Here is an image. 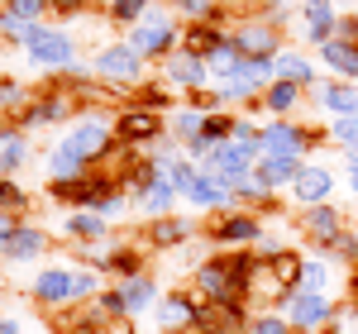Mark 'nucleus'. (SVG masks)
I'll return each mask as SVG.
<instances>
[{"instance_id": "56", "label": "nucleus", "mask_w": 358, "mask_h": 334, "mask_svg": "<svg viewBox=\"0 0 358 334\" xmlns=\"http://www.w3.org/2000/svg\"><path fill=\"white\" fill-rule=\"evenodd\" d=\"M263 5H268V10H273V5H287V0H263Z\"/></svg>"}, {"instance_id": "49", "label": "nucleus", "mask_w": 358, "mask_h": 334, "mask_svg": "<svg viewBox=\"0 0 358 334\" xmlns=\"http://www.w3.org/2000/svg\"><path fill=\"white\" fill-rule=\"evenodd\" d=\"M20 224H24L20 215H10V210H0V253L10 249V239H15V229H20Z\"/></svg>"}, {"instance_id": "11", "label": "nucleus", "mask_w": 358, "mask_h": 334, "mask_svg": "<svg viewBox=\"0 0 358 334\" xmlns=\"http://www.w3.org/2000/svg\"><path fill=\"white\" fill-rule=\"evenodd\" d=\"M163 77L172 86H182L187 96H192V91H206V86L215 82V77H210V67H206V57L187 53V48H177L172 57H163Z\"/></svg>"}, {"instance_id": "38", "label": "nucleus", "mask_w": 358, "mask_h": 334, "mask_svg": "<svg viewBox=\"0 0 358 334\" xmlns=\"http://www.w3.org/2000/svg\"><path fill=\"white\" fill-rule=\"evenodd\" d=\"M215 96H220V106H234V101H258L263 91L253 82H244V77H224V82L215 86Z\"/></svg>"}, {"instance_id": "32", "label": "nucleus", "mask_w": 358, "mask_h": 334, "mask_svg": "<svg viewBox=\"0 0 358 334\" xmlns=\"http://www.w3.org/2000/svg\"><path fill=\"white\" fill-rule=\"evenodd\" d=\"M106 273H115V282L143 273V249H138V244H115L110 258H106Z\"/></svg>"}, {"instance_id": "23", "label": "nucleus", "mask_w": 358, "mask_h": 334, "mask_svg": "<svg viewBox=\"0 0 358 334\" xmlns=\"http://www.w3.org/2000/svg\"><path fill=\"white\" fill-rule=\"evenodd\" d=\"M320 62L330 67L339 82H358V43H349V38H330L320 48Z\"/></svg>"}, {"instance_id": "47", "label": "nucleus", "mask_w": 358, "mask_h": 334, "mask_svg": "<svg viewBox=\"0 0 358 334\" xmlns=\"http://www.w3.org/2000/svg\"><path fill=\"white\" fill-rule=\"evenodd\" d=\"M330 334H358V306H339L334 310Z\"/></svg>"}, {"instance_id": "28", "label": "nucleus", "mask_w": 358, "mask_h": 334, "mask_svg": "<svg viewBox=\"0 0 358 334\" xmlns=\"http://www.w3.org/2000/svg\"><path fill=\"white\" fill-rule=\"evenodd\" d=\"M67 234H72V244H101V239H110L106 215H96V210H72L67 215Z\"/></svg>"}, {"instance_id": "22", "label": "nucleus", "mask_w": 358, "mask_h": 334, "mask_svg": "<svg viewBox=\"0 0 358 334\" xmlns=\"http://www.w3.org/2000/svg\"><path fill=\"white\" fill-rule=\"evenodd\" d=\"M177 196H182V191L167 182V172H163L158 182H148V187L134 196V205L143 210V215H148V220H163V215H172V201H177Z\"/></svg>"}, {"instance_id": "4", "label": "nucleus", "mask_w": 358, "mask_h": 334, "mask_svg": "<svg viewBox=\"0 0 358 334\" xmlns=\"http://www.w3.org/2000/svg\"><path fill=\"white\" fill-rule=\"evenodd\" d=\"M91 72L101 77V82H115V86H138L143 82V72H148V62L129 48V43H106L96 62H91Z\"/></svg>"}, {"instance_id": "43", "label": "nucleus", "mask_w": 358, "mask_h": 334, "mask_svg": "<svg viewBox=\"0 0 358 334\" xmlns=\"http://www.w3.org/2000/svg\"><path fill=\"white\" fill-rule=\"evenodd\" d=\"M38 34V24H24V20H15V15H0V38H10V43H24Z\"/></svg>"}, {"instance_id": "52", "label": "nucleus", "mask_w": 358, "mask_h": 334, "mask_svg": "<svg viewBox=\"0 0 358 334\" xmlns=\"http://www.w3.org/2000/svg\"><path fill=\"white\" fill-rule=\"evenodd\" d=\"M344 158H349V167H358V143H354V148H344Z\"/></svg>"}, {"instance_id": "34", "label": "nucleus", "mask_w": 358, "mask_h": 334, "mask_svg": "<svg viewBox=\"0 0 358 334\" xmlns=\"http://www.w3.org/2000/svg\"><path fill=\"white\" fill-rule=\"evenodd\" d=\"M153 10V0H110V15L115 24H124V29H134V24H143V15Z\"/></svg>"}, {"instance_id": "35", "label": "nucleus", "mask_w": 358, "mask_h": 334, "mask_svg": "<svg viewBox=\"0 0 358 334\" xmlns=\"http://www.w3.org/2000/svg\"><path fill=\"white\" fill-rule=\"evenodd\" d=\"M201 124H206V110H177L167 119V134L192 143V139H201Z\"/></svg>"}, {"instance_id": "16", "label": "nucleus", "mask_w": 358, "mask_h": 334, "mask_svg": "<svg viewBox=\"0 0 358 334\" xmlns=\"http://www.w3.org/2000/svg\"><path fill=\"white\" fill-rule=\"evenodd\" d=\"M72 277H77V268H43L29 286V296L38 306H67L72 301Z\"/></svg>"}, {"instance_id": "39", "label": "nucleus", "mask_w": 358, "mask_h": 334, "mask_svg": "<svg viewBox=\"0 0 358 334\" xmlns=\"http://www.w3.org/2000/svg\"><path fill=\"white\" fill-rule=\"evenodd\" d=\"M330 286V263L325 258H306L301 263V286L296 291H325Z\"/></svg>"}, {"instance_id": "27", "label": "nucleus", "mask_w": 358, "mask_h": 334, "mask_svg": "<svg viewBox=\"0 0 358 334\" xmlns=\"http://www.w3.org/2000/svg\"><path fill=\"white\" fill-rule=\"evenodd\" d=\"M224 38H229V34H224V24H187V29H182V48H187V53H196V57H210Z\"/></svg>"}, {"instance_id": "45", "label": "nucleus", "mask_w": 358, "mask_h": 334, "mask_svg": "<svg viewBox=\"0 0 358 334\" xmlns=\"http://www.w3.org/2000/svg\"><path fill=\"white\" fill-rule=\"evenodd\" d=\"M101 291H106V286H101V277H96V273H91V268H77V277H72V301H91V296H101Z\"/></svg>"}, {"instance_id": "13", "label": "nucleus", "mask_w": 358, "mask_h": 334, "mask_svg": "<svg viewBox=\"0 0 358 334\" xmlns=\"http://www.w3.org/2000/svg\"><path fill=\"white\" fill-rule=\"evenodd\" d=\"M57 325H62V334H134V320L129 315H106L101 306L77 310V315H67Z\"/></svg>"}, {"instance_id": "33", "label": "nucleus", "mask_w": 358, "mask_h": 334, "mask_svg": "<svg viewBox=\"0 0 358 334\" xmlns=\"http://www.w3.org/2000/svg\"><path fill=\"white\" fill-rule=\"evenodd\" d=\"M234 124H239V115H229V110H210V115H206V124H201V139H210V143H229V139H234Z\"/></svg>"}, {"instance_id": "41", "label": "nucleus", "mask_w": 358, "mask_h": 334, "mask_svg": "<svg viewBox=\"0 0 358 334\" xmlns=\"http://www.w3.org/2000/svg\"><path fill=\"white\" fill-rule=\"evenodd\" d=\"M0 210H10V215H20L24 220V210H29V196L20 182H10V177H0Z\"/></svg>"}, {"instance_id": "30", "label": "nucleus", "mask_w": 358, "mask_h": 334, "mask_svg": "<svg viewBox=\"0 0 358 334\" xmlns=\"http://www.w3.org/2000/svg\"><path fill=\"white\" fill-rule=\"evenodd\" d=\"M43 244H48V234H43L38 224H20L15 239H10V249H5V258H10V263H29V258L43 253Z\"/></svg>"}, {"instance_id": "40", "label": "nucleus", "mask_w": 358, "mask_h": 334, "mask_svg": "<svg viewBox=\"0 0 358 334\" xmlns=\"http://www.w3.org/2000/svg\"><path fill=\"white\" fill-rule=\"evenodd\" d=\"M248 334H296V325H292L282 310H263V315L248 320Z\"/></svg>"}, {"instance_id": "2", "label": "nucleus", "mask_w": 358, "mask_h": 334, "mask_svg": "<svg viewBox=\"0 0 358 334\" xmlns=\"http://www.w3.org/2000/svg\"><path fill=\"white\" fill-rule=\"evenodd\" d=\"M229 38H234V48L244 57H277L282 48V24H273V15L263 10V15H244V20H234L229 29Z\"/></svg>"}, {"instance_id": "46", "label": "nucleus", "mask_w": 358, "mask_h": 334, "mask_svg": "<svg viewBox=\"0 0 358 334\" xmlns=\"http://www.w3.org/2000/svg\"><path fill=\"white\" fill-rule=\"evenodd\" d=\"M325 253L339 258V263H358V234H354V229H344L334 244H325Z\"/></svg>"}, {"instance_id": "1", "label": "nucleus", "mask_w": 358, "mask_h": 334, "mask_svg": "<svg viewBox=\"0 0 358 334\" xmlns=\"http://www.w3.org/2000/svg\"><path fill=\"white\" fill-rule=\"evenodd\" d=\"M320 143L315 129H301L296 119H268L263 129H258V148H263V158H301Z\"/></svg>"}, {"instance_id": "8", "label": "nucleus", "mask_w": 358, "mask_h": 334, "mask_svg": "<svg viewBox=\"0 0 358 334\" xmlns=\"http://www.w3.org/2000/svg\"><path fill=\"white\" fill-rule=\"evenodd\" d=\"M334 310L339 306L330 301V291H296L287 301V320L296 325V334H310V330H330Z\"/></svg>"}, {"instance_id": "21", "label": "nucleus", "mask_w": 358, "mask_h": 334, "mask_svg": "<svg viewBox=\"0 0 358 334\" xmlns=\"http://www.w3.org/2000/svg\"><path fill=\"white\" fill-rule=\"evenodd\" d=\"M273 72H277V82H292V86L315 91V62H310L306 53H296V48H282V53L273 57Z\"/></svg>"}, {"instance_id": "36", "label": "nucleus", "mask_w": 358, "mask_h": 334, "mask_svg": "<svg viewBox=\"0 0 358 334\" xmlns=\"http://www.w3.org/2000/svg\"><path fill=\"white\" fill-rule=\"evenodd\" d=\"M239 48H234V38H224L220 48H215V53L206 57V67H210V77H215V82H224V77H229V72H234V67H239Z\"/></svg>"}, {"instance_id": "55", "label": "nucleus", "mask_w": 358, "mask_h": 334, "mask_svg": "<svg viewBox=\"0 0 358 334\" xmlns=\"http://www.w3.org/2000/svg\"><path fill=\"white\" fill-rule=\"evenodd\" d=\"M349 296H354V306H358V282H354V286H349Z\"/></svg>"}, {"instance_id": "57", "label": "nucleus", "mask_w": 358, "mask_h": 334, "mask_svg": "<svg viewBox=\"0 0 358 334\" xmlns=\"http://www.w3.org/2000/svg\"><path fill=\"white\" fill-rule=\"evenodd\" d=\"M325 334H330V330H325Z\"/></svg>"}, {"instance_id": "6", "label": "nucleus", "mask_w": 358, "mask_h": 334, "mask_svg": "<svg viewBox=\"0 0 358 334\" xmlns=\"http://www.w3.org/2000/svg\"><path fill=\"white\" fill-rule=\"evenodd\" d=\"M124 43L134 48L143 62H163V57H172L177 48H182V29L177 24H134V29H124Z\"/></svg>"}, {"instance_id": "25", "label": "nucleus", "mask_w": 358, "mask_h": 334, "mask_svg": "<svg viewBox=\"0 0 358 334\" xmlns=\"http://www.w3.org/2000/svg\"><path fill=\"white\" fill-rule=\"evenodd\" d=\"M29 163V139L20 124H0V177L20 172Z\"/></svg>"}, {"instance_id": "14", "label": "nucleus", "mask_w": 358, "mask_h": 334, "mask_svg": "<svg viewBox=\"0 0 358 334\" xmlns=\"http://www.w3.org/2000/svg\"><path fill=\"white\" fill-rule=\"evenodd\" d=\"M292 196H296V205H301V210L325 205V201L334 196V172H330V167H320V163H306L301 177L292 182Z\"/></svg>"}, {"instance_id": "48", "label": "nucleus", "mask_w": 358, "mask_h": 334, "mask_svg": "<svg viewBox=\"0 0 358 334\" xmlns=\"http://www.w3.org/2000/svg\"><path fill=\"white\" fill-rule=\"evenodd\" d=\"M96 306L106 310V315H129V310H124V296H120V291H115V286H106V291H101V296H96Z\"/></svg>"}, {"instance_id": "37", "label": "nucleus", "mask_w": 358, "mask_h": 334, "mask_svg": "<svg viewBox=\"0 0 358 334\" xmlns=\"http://www.w3.org/2000/svg\"><path fill=\"white\" fill-rule=\"evenodd\" d=\"M29 101H34V91H29L20 77H0V110H15V115H20Z\"/></svg>"}, {"instance_id": "7", "label": "nucleus", "mask_w": 358, "mask_h": 334, "mask_svg": "<svg viewBox=\"0 0 358 334\" xmlns=\"http://www.w3.org/2000/svg\"><path fill=\"white\" fill-rule=\"evenodd\" d=\"M201 296L196 291H167L163 301H158V330L163 334H196V320H201Z\"/></svg>"}, {"instance_id": "42", "label": "nucleus", "mask_w": 358, "mask_h": 334, "mask_svg": "<svg viewBox=\"0 0 358 334\" xmlns=\"http://www.w3.org/2000/svg\"><path fill=\"white\" fill-rule=\"evenodd\" d=\"M196 177H201V167H196L192 158H172V163H167V182H172V187H177L182 196L192 191V182H196Z\"/></svg>"}, {"instance_id": "18", "label": "nucleus", "mask_w": 358, "mask_h": 334, "mask_svg": "<svg viewBox=\"0 0 358 334\" xmlns=\"http://www.w3.org/2000/svg\"><path fill=\"white\" fill-rule=\"evenodd\" d=\"M115 291L124 296V310H129V320H134L138 310H153L163 296H158V282H153V273H134V277H120L115 282Z\"/></svg>"}, {"instance_id": "29", "label": "nucleus", "mask_w": 358, "mask_h": 334, "mask_svg": "<svg viewBox=\"0 0 358 334\" xmlns=\"http://www.w3.org/2000/svg\"><path fill=\"white\" fill-rule=\"evenodd\" d=\"M268 110L277 115V119H287V115L296 110L306 101V86H292V82H273V86H263V96H258Z\"/></svg>"}, {"instance_id": "12", "label": "nucleus", "mask_w": 358, "mask_h": 334, "mask_svg": "<svg viewBox=\"0 0 358 334\" xmlns=\"http://www.w3.org/2000/svg\"><path fill=\"white\" fill-rule=\"evenodd\" d=\"M344 229H349V220H344V210H339L334 201L301 210V234H306V239H315L320 249H325V244H334V239H339Z\"/></svg>"}, {"instance_id": "15", "label": "nucleus", "mask_w": 358, "mask_h": 334, "mask_svg": "<svg viewBox=\"0 0 358 334\" xmlns=\"http://www.w3.org/2000/svg\"><path fill=\"white\" fill-rule=\"evenodd\" d=\"M301 24H306V43H330L339 38V10H334V0H306L301 5Z\"/></svg>"}, {"instance_id": "54", "label": "nucleus", "mask_w": 358, "mask_h": 334, "mask_svg": "<svg viewBox=\"0 0 358 334\" xmlns=\"http://www.w3.org/2000/svg\"><path fill=\"white\" fill-rule=\"evenodd\" d=\"M91 5H106V10H110V0H86V10H91Z\"/></svg>"}, {"instance_id": "24", "label": "nucleus", "mask_w": 358, "mask_h": 334, "mask_svg": "<svg viewBox=\"0 0 358 334\" xmlns=\"http://www.w3.org/2000/svg\"><path fill=\"white\" fill-rule=\"evenodd\" d=\"M192 234H196L192 220H182V215H163V220L148 224V249H182Z\"/></svg>"}, {"instance_id": "9", "label": "nucleus", "mask_w": 358, "mask_h": 334, "mask_svg": "<svg viewBox=\"0 0 358 334\" xmlns=\"http://www.w3.org/2000/svg\"><path fill=\"white\" fill-rule=\"evenodd\" d=\"M115 139L124 143V148L167 139V134H163V115L148 110V106H129V110H120V119H115Z\"/></svg>"}, {"instance_id": "10", "label": "nucleus", "mask_w": 358, "mask_h": 334, "mask_svg": "<svg viewBox=\"0 0 358 334\" xmlns=\"http://www.w3.org/2000/svg\"><path fill=\"white\" fill-rule=\"evenodd\" d=\"M67 139L77 143V153H82L91 167H101V163H106V158L115 153V143H120V139H115V129L106 124V119H96V115L77 119V129H72Z\"/></svg>"}, {"instance_id": "50", "label": "nucleus", "mask_w": 358, "mask_h": 334, "mask_svg": "<svg viewBox=\"0 0 358 334\" xmlns=\"http://www.w3.org/2000/svg\"><path fill=\"white\" fill-rule=\"evenodd\" d=\"M48 10L62 15V20H72V15H82V10H86V0H48Z\"/></svg>"}, {"instance_id": "17", "label": "nucleus", "mask_w": 358, "mask_h": 334, "mask_svg": "<svg viewBox=\"0 0 358 334\" xmlns=\"http://www.w3.org/2000/svg\"><path fill=\"white\" fill-rule=\"evenodd\" d=\"M310 101L330 115H344V119H358V82H325L310 91Z\"/></svg>"}, {"instance_id": "3", "label": "nucleus", "mask_w": 358, "mask_h": 334, "mask_svg": "<svg viewBox=\"0 0 358 334\" xmlns=\"http://www.w3.org/2000/svg\"><path fill=\"white\" fill-rule=\"evenodd\" d=\"M29 62L34 67H43V72H67V67H77V43H72V34L67 29H43L29 38Z\"/></svg>"}, {"instance_id": "26", "label": "nucleus", "mask_w": 358, "mask_h": 334, "mask_svg": "<svg viewBox=\"0 0 358 334\" xmlns=\"http://www.w3.org/2000/svg\"><path fill=\"white\" fill-rule=\"evenodd\" d=\"M187 201H192L196 210H234V201H229V191H224L220 182L210 177V172H201L192 182V191H187Z\"/></svg>"}, {"instance_id": "53", "label": "nucleus", "mask_w": 358, "mask_h": 334, "mask_svg": "<svg viewBox=\"0 0 358 334\" xmlns=\"http://www.w3.org/2000/svg\"><path fill=\"white\" fill-rule=\"evenodd\" d=\"M349 191L358 196V167H349Z\"/></svg>"}, {"instance_id": "20", "label": "nucleus", "mask_w": 358, "mask_h": 334, "mask_svg": "<svg viewBox=\"0 0 358 334\" xmlns=\"http://www.w3.org/2000/svg\"><path fill=\"white\" fill-rule=\"evenodd\" d=\"M301 167H306L301 158H258V163H253V177L277 196L282 187H292V182L301 177Z\"/></svg>"}, {"instance_id": "31", "label": "nucleus", "mask_w": 358, "mask_h": 334, "mask_svg": "<svg viewBox=\"0 0 358 334\" xmlns=\"http://www.w3.org/2000/svg\"><path fill=\"white\" fill-rule=\"evenodd\" d=\"M187 24H224V0H172Z\"/></svg>"}, {"instance_id": "44", "label": "nucleus", "mask_w": 358, "mask_h": 334, "mask_svg": "<svg viewBox=\"0 0 358 334\" xmlns=\"http://www.w3.org/2000/svg\"><path fill=\"white\" fill-rule=\"evenodd\" d=\"M325 134L334 143H344V148H354L358 143V119H344V115H330V124H325Z\"/></svg>"}, {"instance_id": "19", "label": "nucleus", "mask_w": 358, "mask_h": 334, "mask_svg": "<svg viewBox=\"0 0 358 334\" xmlns=\"http://www.w3.org/2000/svg\"><path fill=\"white\" fill-rule=\"evenodd\" d=\"M86 172H91V163L77 153V143L57 139L53 153H48V177H53V182H77V177H86Z\"/></svg>"}, {"instance_id": "51", "label": "nucleus", "mask_w": 358, "mask_h": 334, "mask_svg": "<svg viewBox=\"0 0 358 334\" xmlns=\"http://www.w3.org/2000/svg\"><path fill=\"white\" fill-rule=\"evenodd\" d=\"M0 334H20V325H15L10 315H0Z\"/></svg>"}, {"instance_id": "5", "label": "nucleus", "mask_w": 358, "mask_h": 334, "mask_svg": "<svg viewBox=\"0 0 358 334\" xmlns=\"http://www.w3.org/2000/svg\"><path fill=\"white\" fill-rule=\"evenodd\" d=\"M206 239L215 244V249H253L258 239H263V229H258V215L253 210H220V220L206 229Z\"/></svg>"}]
</instances>
